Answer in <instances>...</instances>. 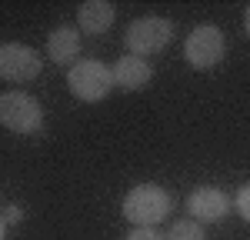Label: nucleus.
Segmentation results:
<instances>
[{"mask_svg":"<svg viewBox=\"0 0 250 240\" xmlns=\"http://www.w3.org/2000/svg\"><path fill=\"white\" fill-rule=\"evenodd\" d=\"M167 240H207V234L197 220H177L170 227V234H167Z\"/></svg>","mask_w":250,"mask_h":240,"instance_id":"9b49d317","label":"nucleus"},{"mask_svg":"<svg viewBox=\"0 0 250 240\" xmlns=\"http://www.w3.org/2000/svg\"><path fill=\"white\" fill-rule=\"evenodd\" d=\"M0 123L14 134H37L43 127V107L37 97L20 90L0 94Z\"/></svg>","mask_w":250,"mask_h":240,"instance_id":"7ed1b4c3","label":"nucleus"},{"mask_svg":"<svg viewBox=\"0 0 250 240\" xmlns=\"http://www.w3.org/2000/svg\"><path fill=\"white\" fill-rule=\"evenodd\" d=\"M244 23H247V37H250V7H247V17H244Z\"/></svg>","mask_w":250,"mask_h":240,"instance_id":"dca6fc26","label":"nucleus"},{"mask_svg":"<svg viewBox=\"0 0 250 240\" xmlns=\"http://www.w3.org/2000/svg\"><path fill=\"white\" fill-rule=\"evenodd\" d=\"M3 220H7V223H17V220H23V210H20V207H7V210H3Z\"/></svg>","mask_w":250,"mask_h":240,"instance_id":"4468645a","label":"nucleus"},{"mask_svg":"<svg viewBox=\"0 0 250 240\" xmlns=\"http://www.w3.org/2000/svg\"><path fill=\"white\" fill-rule=\"evenodd\" d=\"M173 200L164 187L157 183H137L134 190L124 197V217L134 227H157L160 220L170 217Z\"/></svg>","mask_w":250,"mask_h":240,"instance_id":"f257e3e1","label":"nucleus"},{"mask_svg":"<svg viewBox=\"0 0 250 240\" xmlns=\"http://www.w3.org/2000/svg\"><path fill=\"white\" fill-rule=\"evenodd\" d=\"M230 207H233V200L217 187H197L187 197V214L197 223H220L230 214Z\"/></svg>","mask_w":250,"mask_h":240,"instance_id":"0eeeda50","label":"nucleus"},{"mask_svg":"<svg viewBox=\"0 0 250 240\" xmlns=\"http://www.w3.org/2000/svg\"><path fill=\"white\" fill-rule=\"evenodd\" d=\"M7 237V220H3V214H0V240Z\"/></svg>","mask_w":250,"mask_h":240,"instance_id":"2eb2a0df","label":"nucleus"},{"mask_svg":"<svg viewBox=\"0 0 250 240\" xmlns=\"http://www.w3.org/2000/svg\"><path fill=\"white\" fill-rule=\"evenodd\" d=\"M227 54V40L220 34V27L213 23H200L197 30H190V37L184 40V60L193 70H210L217 67Z\"/></svg>","mask_w":250,"mask_h":240,"instance_id":"20e7f679","label":"nucleus"},{"mask_svg":"<svg viewBox=\"0 0 250 240\" xmlns=\"http://www.w3.org/2000/svg\"><path fill=\"white\" fill-rule=\"evenodd\" d=\"M110 70H114V87H124V90H140L154 77V67L144 57H134V54H124Z\"/></svg>","mask_w":250,"mask_h":240,"instance_id":"6e6552de","label":"nucleus"},{"mask_svg":"<svg viewBox=\"0 0 250 240\" xmlns=\"http://www.w3.org/2000/svg\"><path fill=\"white\" fill-rule=\"evenodd\" d=\"M233 207H237V214L244 220H250V183H244L240 190H237V197H233Z\"/></svg>","mask_w":250,"mask_h":240,"instance_id":"f8f14e48","label":"nucleus"},{"mask_svg":"<svg viewBox=\"0 0 250 240\" xmlns=\"http://www.w3.org/2000/svg\"><path fill=\"white\" fill-rule=\"evenodd\" d=\"M67 87H70V94L77 100H83V103H100V100L114 90V70H110L104 60L83 57L70 67Z\"/></svg>","mask_w":250,"mask_h":240,"instance_id":"f03ea898","label":"nucleus"},{"mask_svg":"<svg viewBox=\"0 0 250 240\" xmlns=\"http://www.w3.org/2000/svg\"><path fill=\"white\" fill-rule=\"evenodd\" d=\"M127 240H167L157 227H134L130 234H127Z\"/></svg>","mask_w":250,"mask_h":240,"instance_id":"ddd939ff","label":"nucleus"},{"mask_svg":"<svg viewBox=\"0 0 250 240\" xmlns=\"http://www.w3.org/2000/svg\"><path fill=\"white\" fill-rule=\"evenodd\" d=\"M124 40H127V50L134 57H150V54H160L173 40V23L167 17H137L127 27Z\"/></svg>","mask_w":250,"mask_h":240,"instance_id":"39448f33","label":"nucleus"},{"mask_svg":"<svg viewBox=\"0 0 250 240\" xmlns=\"http://www.w3.org/2000/svg\"><path fill=\"white\" fill-rule=\"evenodd\" d=\"M43 60L34 47L27 43H0V77L14 80V83H27V80L40 77Z\"/></svg>","mask_w":250,"mask_h":240,"instance_id":"423d86ee","label":"nucleus"},{"mask_svg":"<svg viewBox=\"0 0 250 240\" xmlns=\"http://www.w3.org/2000/svg\"><path fill=\"white\" fill-rule=\"evenodd\" d=\"M114 3H107V0H87V3H80L77 7V27L83 34H90V37H100V34H107L110 27H114Z\"/></svg>","mask_w":250,"mask_h":240,"instance_id":"1a4fd4ad","label":"nucleus"},{"mask_svg":"<svg viewBox=\"0 0 250 240\" xmlns=\"http://www.w3.org/2000/svg\"><path fill=\"white\" fill-rule=\"evenodd\" d=\"M77 54H80V34L74 27L50 30V37H47V57L54 60V63L70 67V63H77Z\"/></svg>","mask_w":250,"mask_h":240,"instance_id":"9d476101","label":"nucleus"}]
</instances>
